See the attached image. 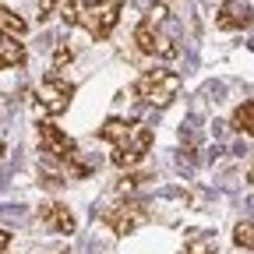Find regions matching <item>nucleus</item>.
<instances>
[{"mask_svg": "<svg viewBox=\"0 0 254 254\" xmlns=\"http://www.w3.org/2000/svg\"><path fill=\"white\" fill-rule=\"evenodd\" d=\"M110 145H113V166H120V170H131V166H138L141 159L148 155V148H152V131L145 124H138V120H120V117H110L106 124H103V131H99Z\"/></svg>", "mask_w": 254, "mask_h": 254, "instance_id": "nucleus-1", "label": "nucleus"}, {"mask_svg": "<svg viewBox=\"0 0 254 254\" xmlns=\"http://www.w3.org/2000/svg\"><path fill=\"white\" fill-rule=\"evenodd\" d=\"M163 18H166V7H152V14L134 28V43H138V50H141L145 57L173 60V57L180 53V46H177L173 36H166V32L159 28V21H163Z\"/></svg>", "mask_w": 254, "mask_h": 254, "instance_id": "nucleus-2", "label": "nucleus"}, {"mask_svg": "<svg viewBox=\"0 0 254 254\" xmlns=\"http://www.w3.org/2000/svg\"><path fill=\"white\" fill-rule=\"evenodd\" d=\"M177 92H180V74L163 71V67L145 71L134 81V95H138L141 103H148V106H170L177 99Z\"/></svg>", "mask_w": 254, "mask_h": 254, "instance_id": "nucleus-3", "label": "nucleus"}, {"mask_svg": "<svg viewBox=\"0 0 254 254\" xmlns=\"http://www.w3.org/2000/svg\"><path fill=\"white\" fill-rule=\"evenodd\" d=\"M120 7L124 0H88L85 7H78V25H85L92 39H110L120 21Z\"/></svg>", "mask_w": 254, "mask_h": 254, "instance_id": "nucleus-4", "label": "nucleus"}, {"mask_svg": "<svg viewBox=\"0 0 254 254\" xmlns=\"http://www.w3.org/2000/svg\"><path fill=\"white\" fill-rule=\"evenodd\" d=\"M103 222L117 233V237H131L134 230H141L148 222V205L145 201H134V198H124L110 208H103Z\"/></svg>", "mask_w": 254, "mask_h": 254, "instance_id": "nucleus-5", "label": "nucleus"}, {"mask_svg": "<svg viewBox=\"0 0 254 254\" xmlns=\"http://www.w3.org/2000/svg\"><path fill=\"white\" fill-rule=\"evenodd\" d=\"M74 99V85L67 78H60V74H46L36 88V110L46 113V117H60V113H67Z\"/></svg>", "mask_w": 254, "mask_h": 254, "instance_id": "nucleus-6", "label": "nucleus"}, {"mask_svg": "<svg viewBox=\"0 0 254 254\" xmlns=\"http://www.w3.org/2000/svg\"><path fill=\"white\" fill-rule=\"evenodd\" d=\"M39 145H43V155L57 166H67L78 155V141L71 134H64L60 127H53V124H39Z\"/></svg>", "mask_w": 254, "mask_h": 254, "instance_id": "nucleus-7", "label": "nucleus"}, {"mask_svg": "<svg viewBox=\"0 0 254 254\" xmlns=\"http://www.w3.org/2000/svg\"><path fill=\"white\" fill-rule=\"evenodd\" d=\"M251 21H254V11H251L247 0H226V4L219 7V14H215V25L222 32H240Z\"/></svg>", "mask_w": 254, "mask_h": 254, "instance_id": "nucleus-8", "label": "nucleus"}, {"mask_svg": "<svg viewBox=\"0 0 254 254\" xmlns=\"http://www.w3.org/2000/svg\"><path fill=\"white\" fill-rule=\"evenodd\" d=\"M39 219L46 222L50 230H57V233H74V226H78L74 212H71L67 205H60V201H50V205H43V208H39Z\"/></svg>", "mask_w": 254, "mask_h": 254, "instance_id": "nucleus-9", "label": "nucleus"}, {"mask_svg": "<svg viewBox=\"0 0 254 254\" xmlns=\"http://www.w3.org/2000/svg\"><path fill=\"white\" fill-rule=\"evenodd\" d=\"M21 64H25V46L14 36H4V32H0V71L4 67H21Z\"/></svg>", "mask_w": 254, "mask_h": 254, "instance_id": "nucleus-10", "label": "nucleus"}, {"mask_svg": "<svg viewBox=\"0 0 254 254\" xmlns=\"http://www.w3.org/2000/svg\"><path fill=\"white\" fill-rule=\"evenodd\" d=\"M25 28L28 25H25L21 14H14L11 7H0V32H4V36H14L18 39V36H25Z\"/></svg>", "mask_w": 254, "mask_h": 254, "instance_id": "nucleus-11", "label": "nucleus"}, {"mask_svg": "<svg viewBox=\"0 0 254 254\" xmlns=\"http://www.w3.org/2000/svg\"><path fill=\"white\" fill-rule=\"evenodd\" d=\"M233 127L254 138V99H247V103H240V106L233 110Z\"/></svg>", "mask_w": 254, "mask_h": 254, "instance_id": "nucleus-12", "label": "nucleus"}, {"mask_svg": "<svg viewBox=\"0 0 254 254\" xmlns=\"http://www.w3.org/2000/svg\"><path fill=\"white\" fill-rule=\"evenodd\" d=\"M233 244H237L240 251H254V222H237Z\"/></svg>", "mask_w": 254, "mask_h": 254, "instance_id": "nucleus-13", "label": "nucleus"}, {"mask_svg": "<svg viewBox=\"0 0 254 254\" xmlns=\"http://www.w3.org/2000/svg\"><path fill=\"white\" fill-rule=\"evenodd\" d=\"M180 254H215V240L208 237H194V240H187Z\"/></svg>", "mask_w": 254, "mask_h": 254, "instance_id": "nucleus-14", "label": "nucleus"}, {"mask_svg": "<svg viewBox=\"0 0 254 254\" xmlns=\"http://www.w3.org/2000/svg\"><path fill=\"white\" fill-rule=\"evenodd\" d=\"M71 60H74V50H71V43H60V46L53 50V71H64Z\"/></svg>", "mask_w": 254, "mask_h": 254, "instance_id": "nucleus-15", "label": "nucleus"}, {"mask_svg": "<svg viewBox=\"0 0 254 254\" xmlns=\"http://www.w3.org/2000/svg\"><path fill=\"white\" fill-rule=\"evenodd\" d=\"M141 180H145L141 173H127V177H120V180H117V190H120V194H127V190H134Z\"/></svg>", "mask_w": 254, "mask_h": 254, "instance_id": "nucleus-16", "label": "nucleus"}, {"mask_svg": "<svg viewBox=\"0 0 254 254\" xmlns=\"http://www.w3.org/2000/svg\"><path fill=\"white\" fill-rule=\"evenodd\" d=\"M78 0H64V11H60V18L67 21V25H78Z\"/></svg>", "mask_w": 254, "mask_h": 254, "instance_id": "nucleus-17", "label": "nucleus"}, {"mask_svg": "<svg viewBox=\"0 0 254 254\" xmlns=\"http://www.w3.org/2000/svg\"><path fill=\"white\" fill-rule=\"evenodd\" d=\"M53 7H57V0H39V18H50Z\"/></svg>", "mask_w": 254, "mask_h": 254, "instance_id": "nucleus-18", "label": "nucleus"}, {"mask_svg": "<svg viewBox=\"0 0 254 254\" xmlns=\"http://www.w3.org/2000/svg\"><path fill=\"white\" fill-rule=\"evenodd\" d=\"M7 244H11V237H7L4 230H0V254H4V251H7Z\"/></svg>", "mask_w": 254, "mask_h": 254, "instance_id": "nucleus-19", "label": "nucleus"}, {"mask_svg": "<svg viewBox=\"0 0 254 254\" xmlns=\"http://www.w3.org/2000/svg\"><path fill=\"white\" fill-rule=\"evenodd\" d=\"M247 180H251V184H254V166H251V173H247Z\"/></svg>", "mask_w": 254, "mask_h": 254, "instance_id": "nucleus-20", "label": "nucleus"}, {"mask_svg": "<svg viewBox=\"0 0 254 254\" xmlns=\"http://www.w3.org/2000/svg\"><path fill=\"white\" fill-rule=\"evenodd\" d=\"M0 155H4V141H0Z\"/></svg>", "mask_w": 254, "mask_h": 254, "instance_id": "nucleus-21", "label": "nucleus"}]
</instances>
